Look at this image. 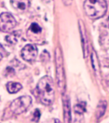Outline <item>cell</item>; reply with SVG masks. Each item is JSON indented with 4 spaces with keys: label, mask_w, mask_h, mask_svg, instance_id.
<instances>
[{
    "label": "cell",
    "mask_w": 109,
    "mask_h": 123,
    "mask_svg": "<svg viewBox=\"0 0 109 123\" xmlns=\"http://www.w3.org/2000/svg\"><path fill=\"white\" fill-rule=\"evenodd\" d=\"M36 89L42 104L47 106L52 104L55 97V90L53 80L50 77L45 76L40 79Z\"/></svg>",
    "instance_id": "cell-1"
},
{
    "label": "cell",
    "mask_w": 109,
    "mask_h": 123,
    "mask_svg": "<svg viewBox=\"0 0 109 123\" xmlns=\"http://www.w3.org/2000/svg\"><path fill=\"white\" fill-rule=\"evenodd\" d=\"M84 8L89 17L92 19H99L107 12V4L105 0H86Z\"/></svg>",
    "instance_id": "cell-2"
},
{
    "label": "cell",
    "mask_w": 109,
    "mask_h": 123,
    "mask_svg": "<svg viewBox=\"0 0 109 123\" xmlns=\"http://www.w3.org/2000/svg\"><path fill=\"white\" fill-rule=\"evenodd\" d=\"M55 66H56V80L58 88L61 93L64 94L66 88L65 70L63 66V60L61 49L57 48L55 51Z\"/></svg>",
    "instance_id": "cell-3"
},
{
    "label": "cell",
    "mask_w": 109,
    "mask_h": 123,
    "mask_svg": "<svg viewBox=\"0 0 109 123\" xmlns=\"http://www.w3.org/2000/svg\"><path fill=\"white\" fill-rule=\"evenodd\" d=\"M32 102L30 96H23L13 100L10 105V110L13 113L19 115L24 113L29 107Z\"/></svg>",
    "instance_id": "cell-4"
},
{
    "label": "cell",
    "mask_w": 109,
    "mask_h": 123,
    "mask_svg": "<svg viewBox=\"0 0 109 123\" xmlns=\"http://www.w3.org/2000/svg\"><path fill=\"white\" fill-rule=\"evenodd\" d=\"M17 25L16 20L11 13L3 12L0 15V30L3 32H9Z\"/></svg>",
    "instance_id": "cell-5"
},
{
    "label": "cell",
    "mask_w": 109,
    "mask_h": 123,
    "mask_svg": "<svg viewBox=\"0 0 109 123\" xmlns=\"http://www.w3.org/2000/svg\"><path fill=\"white\" fill-rule=\"evenodd\" d=\"M38 55V49L33 44H27L21 51V56L27 62H33Z\"/></svg>",
    "instance_id": "cell-6"
},
{
    "label": "cell",
    "mask_w": 109,
    "mask_h": 123,
    "mask_svg": "<svg viewBox=\"0 0 109 123\" xmlns=\"http://www.w3.org/2000/svg\"><path fill=\"white\" fill-rule=\"evenodd\" d=\"M79 27H80V32L81 35V40H82V49H83V53H84V57L86 58L88 56V39L87 36L85 26L82 21H80L79 23Z\"/></svg>",
    "instance_id": "cell-7"
},
{
    "label": "cell",
    "mask_w": 109,
    "mask_h": 123,
    "mask_svg": "<svg viewBox=\"0 0 109 123\" xmlns=\"http://www.w3.org/2000/svg\"><path fill=\"white\" fill-rule=\"evenodd\" d=\"M63 110H64V120L65 123H71L70 103L68 96L65 95L63 98Z\"/></svg>",
    "instance_id": "cell-8"
},
{
    "label": "cell",
    "mask_w": 109,
    "mask_h": 123,
    "mask_svg": "<svg viewBox=\"0 0 109 123\" xmlns=\"http://www.w3.org/2000/svg\"><path fill=\"white\" fill-rule=\"evenodd\" d=\"M10 3L15 9L20 12L27 10L30 5L29 0H10Z\"/></svg>",
    "instance_id": "cell-9"
},
{
    "label": "cell",
    "mask_w": 109,
    "mask_h": 123,
    "mask_svg": "<svg viewBox=\"0 0 109 123\" xmlns=\"http://www.w3.org/2000/svg\"><path fill=\"white\" fill-rule=\"evenodd\" d=\"M21 34H22V33L20 30L15 31L6 37L5 39L10 44H15L18 42L19 38L21 37Z\"/></svg>",
    "instance_id": "cell-10"
},
{
    "label": "cell",
    "mask_w": 109,
    "mask_h": 123,
    "mask_svg": "<svg viewBox=\"0 0 109 123\" xmlns=\"http://www.w3.org/2000/svg\"><path fill=\"white\" fill-rule=\"evenodd\" d=\"M6 88L9 93L15 94L19 92L22 88V85L19 83L11 81V82H8L6 84Z\"/></svg>",
    "instance_id": "cell-11"
},
{
    "label": "cell",
    "mask_w": 109,
    "mask_h": 123,
    "mask_svg": "<svg viewBox=\"0 0 109 123\" xmlns=\"http://www.w3.org/2000/svg\"><path fill=\"white\" fill-rule=\"evenodd\" d=\"M106 107H107V102L105 101H101L99 102L96 112V116L97 119H99L103 116L106 110Z\"/></svg>",
    "instance_id": "cell-12"
},
{
    "label": "cell",
    "mask_w": 109,
    "mask_h": 123,
    "mask_svg": "<svg viewBox=\"0 0 109 123\" xmlns=\"http://www.w3.org/2000/svg\"><path fill=\"white\" fill-rule=\"evenodd\" d=\"M28 32H31L34 35L40 34L42 32V28L36 23H33L31 25L28 30Z\"/></svg>",
    "instance_id": "cell-13"
},
{
    "label": "cell",
    "mask_w": 109,
    "mask_h": 123,
    "mask_svg": "<svg viewBox=\"0 0 109 123\" xmlns=\"http://www.w3.org/2000/svg\"><path fill=\"white\" fill-rule=\"evenodd\" d=\"M91 60H92V63H93V69L94 71L98 73L99 72V63H98V60L97 56L96 53L94 51H93L91 55Z\"/></svg>",
    "instance_id": "cell-14"
},
{
    "label": "cell",
    "mask_w": 109,
    "mask_h": 123,
    "mask_svg": "<svg viewBox=\"0 0 109 123\" xmlns=\"http://www.w3.org/2000/svg\"><path fill=\"white\" fill-rule=\"evenodd\" d=\"M86 103L84 102H80L78 104L76 105L74 107V111L76 113L78 114H82L86 111Z\"/></svg>",
    "instance_id": "cell-15"
},
{
    "label": "cell",
    "mask_w": 109,
    "mask_h": 123,
    "mask_svg": "<svg viewBox=\"0 0 109 123\" xmlns=\"http://www.w3.org/2000/svg\"><path fill=\"white\" fill-rule=\"evenodd\" d=\"M40 111L38 109H36L34 110V113H33V121H34V122H38L39 120H40Z\"/></svg>",
    "instance_id": "cell-16"
},
{
    "label": "cell",
    "mask_w": 109,
    "mask_h": 123,
    "mask_svg": "<svg viewBox=\"0 0 109 123\" xmlns=\"http://www.w3.org/2000/svg\"><path fill=\"white\" fill-rule=\"evenodd\" d=\"M6 51L5 49L3 48V46L0 44V61L3 59V58L4 57V56L5 55Z\"/></svg>",
    "instance_id": "cell-17"
},
{
    "label": "cell",
    "mask_w": 109,
    "mask_h": 123,
    "mask_svg": "<svg viewBox=\"0 0 109 123\" xmlns=\"http://www.w3.org/2000/svg\"><path fill=\"white\" fill-rule=\"evenodd\" d=\"M72 1L73 0H63V3L66 6L70 5L71 4V3H72Z\"/></svg>",
    "instance_id": "cell-18"
},
{
    "label": "cell",
    "mask_w": 109,
    "mask_h": 123,
    "mask_svg": "<svg viewBox=\"0 0 109 123\" xmlns=\"http://www.w3.org/2000/svg\"><path fill=\"white\" fill-rule=\"evenodd\" d=\"M62 123L59 119H55V123Z\"/></svg>",
    "instance_id": "cell-19"
}]
</instances>
